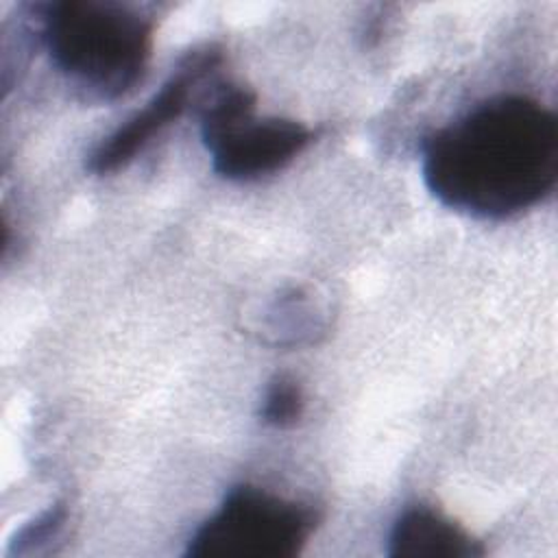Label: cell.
<instances>
[{
  "label": "cell",
  "mask_w": 558,
  "mask_h": 558,
  "mask_svg": "<svg viewBox=\"0 0 558 558\" xmlns=\"http://www.w3.org/2000/svg\"><path fill=\"white\" fill-rule=\"evenodd\" d=\"M423 179L449 209L475 218L519 214L556 185V116L527 96L490 98L425 142Z\"/></svg>",
  "instance_id": "obj_1"
},
{
  "label": "cell",
  "mask_w": 558,
  "mask_h": 558,
  "mask_svg": "<svg viewBox=\"0 0 558 558\" xmlns=\"http://www.w3.org/2000/svg\"><path fill=\"white\" fill-rule=\"evenodd\" d=\"M44 41L65 76L100 98H118L148 65L153 24L129 4L63 0L44 13Z\"/></svg>",
  "instance_id": "obj_2"
},
{
  "label": "cell",
  "mask_w": 558,
  "mask_h": 558,
  "mask_svg": "<svg viewBox=\"0 0 558 558\" xmlns=\"http://www.w3.org/2000/svg\"><path fill=\"white\" fill-rule=\"evenodd\" d=\"M201 135L214 170L231 181H253L288 166L312 142L294 120L255 118V94L242 85L222 87L201 109Z\"/></svg>",
  "instance_id": "obj_3"
},
{
  "label": "cell",
  "mask_w": 558,
  "mask_h": 558,
  "mask_svg": "<svg viewBox=\"0 0 558 558\" xmlns=\"http://www.w3.org/2000/svg\"><path fill=\"white\" fill-rule=\"evenodd\" d=\"M316 512L255 486L233 488L190 538L194 558H292L316 527Z\"/></svg>",
  "instance_id": "obj_4"
},
{
  "label": "cell",
  "mask_w": 558,
  "mask_h": 558,
  "mask_svg": "<svg viewBox=\"0 0 558 558\" xmlns=\"http://www.w3.org/2000/svg\"><path fill=\"white\" fill-rule=\"evenodd\" d=\"M218 59L220 52L214 48L190 52L161 89L94 148L87 168L96 174H111L131 163L155 135L185 111L192 85L198 83Z\"/></svg>",
  "instance_id": "obj_5"
},
{
  "label": "cell",
  "mask_w": 558,
  "mask_h": 558,
  "mask_svg": "<svg viewBox=\"0 0 558 558\" xmlns=\"http://www.w3.org/2000/svg\"><path fill=\"white\" fill-rule=\"evenodd\" d=\"M390 556L399 558H475L484 547L462 527L429 508H410L392 525Z\"/></svg>",
  "instance_id": "obj_6"
},
{
  "label": "cell",
  "mask_w": 558,
  "mask_h": 558,
  "mask_svg": "<svg viewBox=\"0 0 558 558\" xmlns=\"http://www.w3.org/2000/svg\"><path fill=\"white\" fill-rule=\"evenodd\" d=\"M305 410V397L296 379L288 375H277L266 388L262 403L264 423L286 429L299 423Z\"/></svg>",
  "instance_id": "obj_7"
},
{
  "label": "cell",
  "mask_w": 558,
  "mask_h": 558,
  "mask_svg": "<svg viewBox=\"0 0 558 558\" xmlns=\"http://www.w3.org/2000/svg\"><path fill=\"white\" fill-rule=\"evenodd\" d=\"M65 508L61 504L48 508L41 517L24 525L11 543V554H33L39 545L52 541L65 523Z\"/></svg>",
  "instance_id": "obj_8"
}]
</instances>
